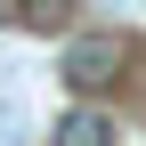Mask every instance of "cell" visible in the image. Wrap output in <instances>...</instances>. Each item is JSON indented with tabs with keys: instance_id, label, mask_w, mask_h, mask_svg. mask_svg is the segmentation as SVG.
<instances>
[{
	"instance_id": "obj_1",
	"label": "cell",
	"mask_w": 146,
	"mask_h": 146,
	"mask_svg": "<svg viewBox=\"0 0 146 146\" xmlns=\"http://www.w3.org/2000/svg\"><path fill=\"white\" fill-rule=\"evenodd\" d=\"M122 65H130V41H122V33H73L65 57H57V81H65L73 106H89L98 89L122 81Z\"/></svg>"
},
{
	"instance_id": "obj_2",
	"label": "cell",
	"mask_w": 146,
	"mask_h": 146,
	"mask_svg": "<svg viewBox=\"0 0 146 146\" xmlns=\"http://www.w3.org/2000/svg\"><path fill=\"white\" fill-rule=\"evenodd\" d=\"M122 130H114V114L106 106H65L57 122H49V146H114Z\"/></svg>"
},
{
	"instance_id": "obj_3",
	"label": "cell",
	"mask_w": 146,
	"mask_h": 146,
	"mask_svg": "<svg viewBox=\"0 0 146 146\" xmlns=\"http://www.w3.org/2000/svg\"><path fill=\"white\" fill-rule=\"evenodd\" d=\"M8 8H16L25 33H65L73 25V0H8Z\"/></svg>"
}]
</instances>
